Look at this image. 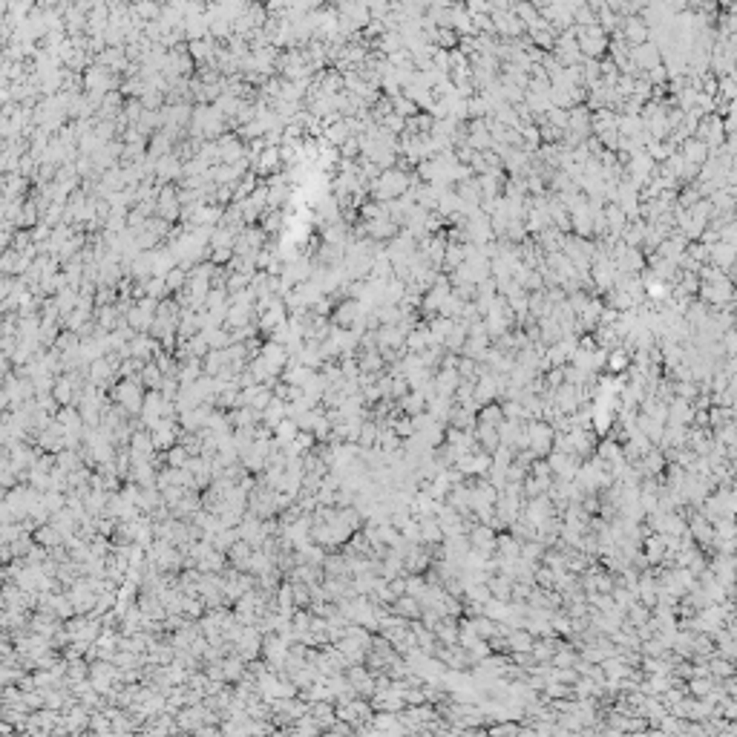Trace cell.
<instances>
[{
    "label": "cell",
    "mask_w": 737,
    "mask_h": 737,
    "mask_svg": "<svg viewBox=\"0 0 737 737\" xmlns=\"http://www.w3.org/2000/svg\"><path fill=\"white\" fill-rule=\"evenodd\" d=\"M573 35H576V46H579V55L582 58H591V61H602L608 55V41L611 37L599 29V24H591V26H573Z\"/></svg>",
    "instance_id": "obj_1"
},
{
    "label": "cell",
    "mask_w": 737,
    "mask_h": 737,
    "mask_svg": "<svg viewBox=\"0 0 737 737\" xmlns=\"http://www.w3.org/2000/svg\"><path fill=\"white\" fill-rule=\"evenodd\" d=\"M697 300L706 303L709 308H723V305L734 303V285H731V277H726V280H720V282L700 285V288H697Z\"/></svg>",
    "instance_id": "obj_2"
},
{
    "label": "cell",
    "mask_w": 737,
    "mask_h": 737,
    "mask_svg": "<svg viewBox=\"0 0 737 737\" xmlns=\"http://www.w3.org/2000/svg\"><path fill=\"white\" fill-rule=\"evenodd\" d=\"M616 35L622 37L628 46H643V44H648V37H651L648 26L643 24V17H636V15L634 17H622L619 26H616Z\"/></svg>",
    "instance_id": "obj_3"
},
{
    "label": "cell",
    "mask_w": 737,
    "mask_h": 737,
    "mask_svg": "<svg viewBox=\"0 0 737 737\" xmlns=\"http://www.w3.org/2000/svg\"><path fill=\"white\" fill-rule=\"evenodd\" d=\"M631 64L639 69V72H648V69H654V67H659L663 64V52L656 49V44H643V46H631Z\"/></svg>",
    "instance_id": "obj_4"
},
{
    "label": "cell",
    "mask_w": 737,
    "mask_h": 737,
    "mask_svg": "<svg viewBox=\"0 0 737 737\" xmlns=\"http://www.w3.org/2000/svg\"><path fill=\"white\" fill-rule=\"evenodd\" d=\"M568 133L576 135L579 142L591 139V110H588L585 104H579V107H570V110H568Z\"/></svg>",
    "instance_id": "obj_5"
},
{
    "label": "cell",
    "mask_w": 737,
    "mask_h": 737,
    "mask_svg": "<svg viewBox=\"0 0 737 737\" xmlns=\"http://www.w3.org/2000/svg\"><path fill=\"white\" fill-rule=\"evenodd\" d=\"M156 207H159V217H162L164 222H173V219L179 217V207H182L179 193L173 190L170 185H164V187L159 190V202H156Z\"/></svg>",
    "instance_id": "obj_6"
},
{
    "label": "cell",
    "mask_w": 737,
    "mask_h": 737,
    "mask_svg": "<svg viewBox=\"0 0 737 737\" xmlns=\"http://www.w3.org/2000/svg\"><path fill=\"white\" fill-rule=\"evenodd\" d=\"M677 153H680V159L686 164H691V167H703L709 162V147L703 142H697V139H686Z\"/></svg>",
    "instance_id": "obj_7"
},
{
    "label": "cell",
    "mask_w": 737,
    "mask_h": 737,
    "mask_svg": "<svg viewBox=\"0 0 737 737\" xmlns=\"http://www.w3.org/2000/svg\"><path fill=\"white\" fill-rule=\"evenodd\" d=\"M430 346H432V337H430V328H426V323H421L415 332L406 334V343H403L406 355H421L423 348H430Z\"/></svg>",
    "instance_id": "obj_8"
},
{
    "label": "cell",
    "mask_w": 737,
    "mask_h": 737,
    "mask_svg": "<svg viewBox=\"0 0 737 737\" xmlns=\"http://www.w3.org/2000/svg\"><path fill=\"white\" fill-rule=\"evenodd\" d=\"M490 346H493V340H490V337H470V334H467V343H464V348H461V357H467V360H475V363H481L484 357H487Z\"/></svg>",
    "instance_id": "obj_9"
},
{
    "label": "cell",
    "mask_w": 737,
    "mask_h": 737,
    "mask_svg": "<svg viewBox=\"0 0 737 737\" xmlns=\"http://www.w3.org/2000/svg\"><path fill=\"white\" fill-rule=\"evenodd\" d=\"M467 323H461V320H455V325H452V332L447 334V340H443L441 346L447 348V355H458L461 357V348H464V343H467Z\"/></svg>",
    "instance_id": "obj_10"
},
{
    "label": "cell",
    "mask_w": 737,
    "mask_h": 737,
    "mask_svg": "<svg viewBox=\"0 0 737 737\" xmlns=\"http://www.w3.org/2000/svg\"><path fill=\"white\" fill-rule=\"evenodd\" d=\"M605 130H616V112L608 110V107L591 112V135H599Z\"/></svg>",
    "instance_id": "obj_11"
},
{
    "label": "cell",
    "mask_w": 737,
    "mask_h": 737,
    "mask_svg": "<svg viewBox=\"0 0 737 737\" xmlns=\"http://www.w3.org/2000/svg\"><path fill=\"white\" fill-rule=\"evenodd\" d=\"M605 368H608L611 375H625L628 368H631V355L625 352L622 346L613 348V352H608V357H605Z\"/></svg>",
    "instance_id": "obj_12"
},
{
    "label": "cell",
    "mask_w": 737,
    "mask_h": 737,
    "mask_svg": "<svg viewBox=\"0 0 737 737\" xmlns=\"http://www.w3.org/2000/svg\"><path fill=\"white\" fill-rule=\"evenodd\" d=\"M398 409H400L403 415H409V418L423 415V412H426V398H423L421 392H409L406 398L398 400Z\"/></svg>",
    "instance_id": "obj_13"
},
{
    "label": "cell",
    "mask_w": 737,
    "mask_h": 737,
    "mask_svg": "<svg viewBox=\"0 0 737 737\" xmlns=\"http://www.w3.org/2000/svg\"><path fill=\"white\" fill-rule=\"evenodd\" d=\"M452 325H455V320H447V317H432L430 323H426V328H430V337H432V343H443V340H447V334L452 332Z\"/></svg>",
    "instance_id": "obj_14"
},
{
    "label": "cell",
    "mask_w": 737,
    "mask_h": 737,
    "mask_svg": "<svg viewBox=\"0 0 737 737\" xmlns=\"http://www.w3.org/2000/svg\"><path fill=\"white\" fill-rule=\"evenodd\" d=\"M475 421L478 423H487V426H501V421H504V412H501V403H487V406H481L478 409V415H475Z\"/></svg>",
    "instance_id": "obj_15"
},
{
    "label": "cell",
    "mask_w": 737,
    "mask_h": 737,
    "mask_svg": "<svg viewBox=\"0 0 737 737\" xmlns=\"http://www.w3.org/2000/svg\"><path fill=\"white\" fill-rule=\"evenodd\" d=\"M392 112H395V115H400V119H406V121H409V119H415V115H418L421 110L415 107V101H409V99H406V95L400 92L398 99H392Z\"/></svg>",
    "instance_id": "obj_16"
},
{
    "label": "cell",
    "mask_w": 737,
    "mask_h": 737,
    "mask_svg": "<svg viewBox=\"0 0 737 737\" xmlns=\"http://www.w3.org/2000/svg\"><path fill=\"white\" fill-rule=\"evenodd\" d=\"M119 400L127 403L130 409H139V406H142V392H135V383H124L119 389Z\"/></svg>",
    "instance_id": "obj_17"
}]
</instances>
